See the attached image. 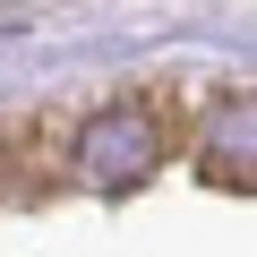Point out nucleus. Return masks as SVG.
<instances>
[{
    "mask_svg": "<svg viewBox=\"0 0 257 257\" xmlns=\"http://www.w3.org/2000/svg\"><path fill=\"white\" fill-rule=\"evenodd\" d=\"M77 172L94 180V189H138L155 163H163V120L146 111V103H111V111H94L86 128H77Z\"/></svg>",
    "mask_w": 257,
    "mask_h": 257,
    "instance_id": "nucleus-1",
    "label": "nucleus"
},
{
    "mask_svg": "<svg viewBox=\"0 0 257 257\" xmlns=\"http://www.w3.org/2000/svg\"><path fill=\"white\" fill-rule=\"evenodd\" d=\"M206 172L257 189V94H240V103H223L206 120Z\"/></svg>",
    "mask_w": 257,
    "mask_h": 257,
    "instance_id": "nucleus-2",
    "label": "nucleus"
}]
</instances>
